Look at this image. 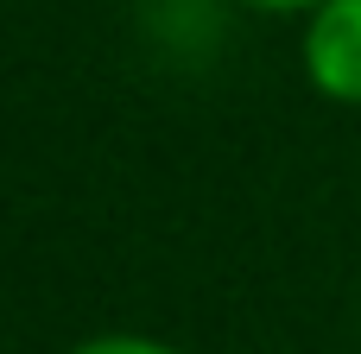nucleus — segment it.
<instances>
[{
    "label": "nucleus",
    "mask_w": 361,
    "mask_h": 354,
    "mask_svg": "<svg viewBox=\"0 0 361 354\" xmlns=\"http://www.w3.org/2000/svg\"><path fill=\"white\" fill-rule=\"evenodd\" d=\"M305 82L336 101L361 108V0H324L305 19Z\"/></svg>",
    "instance_id": "obj_1"
},
{
    "label": "nucleus",
    "mask_w": 361,
    "mask_h": 354,
    "mask_svg": "<svg viewBox=\"0 0 361 354\" xmlns=\"http://www.w3.org/2000/svg\"><path fill=\"white\" fill-rule=\"evenodd\" d=\"M70 354H184V348H171V342H159V336L114 329V336H89V342H76Z\"/></svg>",
    "instance_id": "obj_2"
},
{
    "label": "nucleus",
    "mask_w": 361,
    "mask_h": 354,
    "mask_svg": "<svg viewBox=\"0 0 361 354\" xmlns=\"http://www.w3.org/2000/svg\"><path fill=\"white\" fill-rule=\"evenodd\" d=\"M247 6H260V13H305V19H311L324 0H247Z\"/></svg>",
    "instance_id": "obj_3"
}]
</instances>
